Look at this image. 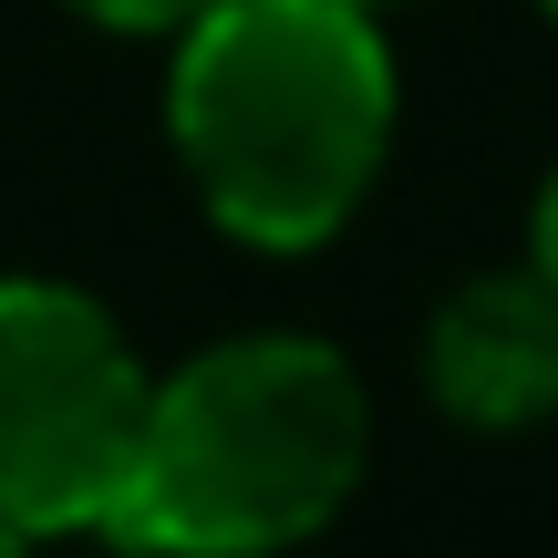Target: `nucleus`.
<instances>
[{
    "mask_svg": "<svg viewBox=\"0 0 558 558\" xmlns=\"http://www.w3.org/2000/svg\"><path fill=\"white\" fill-rule=\"evenodd\" d=\"M166 124L228 239L320 248L393 135V52L373 0H218L177 32Z\"/></svg>",
    "mask_w": 558,
    "mask_h": 558,
    "instance_id": "f257e3e1",
    "label": "nucleus"
},
{
    "mask_svg": "<svg viewBox=\"0 0 558 558\" xmlns=\"http://www.w3.org/2000/svg\"><path fill=\"white\" fill-rule=\"evenodd\" d=\"M373 456V414L320 341H218L145 403V445L114 527L156 558H269L341 518Z\"/></svg>",
    "mask_w": 558,
    "mask_h": 558,
    "instance_id": "f03ea898",
    "label": "nucleus"
},
{
    "mask_svg": "<svg viewBox=\"0 0 558 558\" xmlns=\"http://www.w3.org/2000/svg\"><path fill=\"white\" fill-rule=\"evenodd\" d=\"M548 21H558V0H548Z\"/></svg>",
    "mask_w": 558,
    "mask_h": 558,
    "instance_id": "6e6552de",
    "label": "nucleus"
},
{
    "mask_svg": "<svg viewBox=\"0 0 558 558\" xmlns=\"http://www.w3.org/2000/svg\"><path fill=\"white\" fill-rule=\"evenodd\" d=\"M424 373H435V403L456 424H538L558 403V290L538 269L518 279H465L435 311V341H424Z\"/></svg>",
    "mask_w": 558,
    "mask_h": 558,
    "instance_id": "20e7f679",
    "label": "nucleus"
},
{
    "mask_svg": "<svg viewBox=\"0 0 558 558\" xmlns=\"http://www.w3.org/2000/svg\"><path fill=\"white\" fill-rule=\"evenodd\" d=\"M156 383L124 331L62 279H0V518L32 538L104 527L124 507Z\"/></svg>",
    "mask_w": 558,
    "mask_h": 558,
    "instance_id": "7ed1b4c3",
    "label": "nucleus"
},
{
    "mask_svg": "<svg viewBox=\"0 0 558 558\" xmlns=\"http://www.w3.org/2000/svg\"><path fill=\"white\" fill-rule=\"evenodd\" d=\"M0 558H32V527L21 518H0Z\"/></svg>",
    "mask_w": 558,
    "mask_h": 558,
    "instance_id": "0eeeda50",
    "label": "nucleus"
},
{
    "mask_svg": "<svg viewBox=\"0 0 558 558\" xmlns=\"http://www.w3.org/2000/svg\"><path fill=\"white\" fill-rule=\"evenodd\" d=\"M73 11L114 21V32H186V21H207L218 0H73Z\"/></svg>",
    "mask_w": 558,
    "mask_h": 558,
    "instance_id": "39448f33",
    "label": "nucleus"
},
{
    "mask_svg": "<svg viewBox=\"0 0 558 558\" xmlns=\"http://www.w3.org/2000/svg\"><path fill=\"white\" fill-rule=\"evenodd\" d=\"M527 239H538V279L558 290V166H548V186H538V228H527Z\"/></svg>",
    "mask_w": 558,
    "mask_h": 558,
    "instance_id": "423d86ee",
    "label": "nucleus"
}]
</instances>
